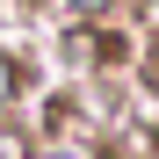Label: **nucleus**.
<instances>
[{
	"instance_id": "f257e3e1",
	"label": "nucleus",
	"mask_w": 159,
	"mask_h": 159,
	"mask_svg": "<svg viewBox=\"0 0 159 159\" xmlns=\"http://www.w3.org/2000/svg\"><path fill=\"white\" fill-rule=\"evenodd\" d=\"M65 29H94V22H123V0H43Z\"/></svg>"
},
{
	"instance_id": "f03ea898",
	"label": "nucleus",
	"mask_w": 159,
	"mask_h": 159,
	"mask_svg": "<svg viewBox=\"0 0 159 159\" xmlns=\"http://www.w3.org/2000/svg\"><path fill=\"white\" fill-rule=\"evenodd\" d=\"M29 159H116V145H101V138H36Z\"/></svg>"
},
{
	"instance_id": "7ed1b4c3",
	"label": "nucleus",
	"mask_w": 159,
	"mask_h": 159,
	"mask_svg": "<svg viewBox=\"0 0 159 159\" xmlns=\"http://www.w3.org/2000/svg\"><path fill=\"white\" fill-rule=\"evenodd\" d=\"M22 94H29V65L0 43V116H15V109H22Z\"/></svg>"
}]
</instances>
